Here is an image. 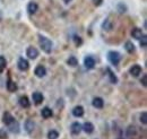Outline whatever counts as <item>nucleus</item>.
<instances>
[{"mask_svg": "<svg viewBox=\"0 0 147 139\" xmlns=\"http://www.w3.org/2000/svg\"><path fill=\"white\" fill-rule=\"evenodd\" d=\"M7 89L9 90V92H15L16 89H17V85L13 82V80H8V83H7Z\"/></svg>", "mask_w": 147, "mask_h": 139, "instance_id": "21", "label": "nucleus"}, {"mask_svg": "<svg viewBox=\"0 0 147 139\" xmlns=\"http://www.w3.org/2000/svg\"><path fill=\"white\" fill-rule=\"evenodd\" d=\"M108 75H109V77H110V82L111 83H113V84H115V83H118V78L115 77V75L111 71V69L110 68H108Z\"/></svg>", "mask_w": 147, "mask_h": 139, "instance_id": "22", "label": "nucleus"}, {"mask_svg": "<svg viewBox=\"0 0 147 139\" xmlns=\"http://www.w3.org/2000/svg\"><path fill=\"white\" fill-rule=\"evenodd\" d=\"M140 122H142L143 124H146V123H147V114H146V112H143V113H142V115H140Z\"/></svg>", "mask_w": 147, "mask_h": 139, "instance_id": "26", "label": "nucleus"}, {"mask_svg": "<svg viewBox=\"0 0 147 139\" xmlns=\"http://www.w3.org/2000/svg\"><path fill=\"white\" fill-rule=\"evenodd\" d=\"M0 138L7 139V132H6V130H3V129L0 130Z\"/></svg>", "mask_w": 147, "mask_h": 139, "instance_id": "29", "label": "nucleus"}, {"mask_svg": "<svg viewBox=\"0 0 147 139\" xmlns=\"http://www.w3.org/2000/svg\"><path fill=\"white\" fill-rule=\"evenodd\" d=\"M32 97H33V102H34V103H35L36 105L41 104V103L43 102V100H44L43 95H42L40 92H35V93H33Z\"/></svg>", "mask_w": 147, "mask_h": 139, "instance_id": "6", "label": "nucleus"}, {"mask_svg": "<svg viewBox=\"0 0 147 139\" xmlns=\"http://www.w3.org/2000/svg\"><path fill=\"white\" fill-rule=\"evenodd\" d=\"M73 114L75 117H77V118L83 117L84 115V109H83V106H76L73 110Z\"/></svg>", "mask_w": 147, "mask_h": 139, "instance_id": "15", "label": "nucleus"}, {"mask_svg": "<svg viewBox=\"0 0 147 139\" xmlns=\"http://www.w3.org/2000/svg\"><path fill=\"white\" fill-rule=\"evenodd\" d=\"M59 137V134H58V131H55V130H51L49 134H48V138L49 139H58Z\"/></svg>", "mask_w": 147, "mask_h": 139, "instance_id": "24", "label": "nucleus"}, {"mask_svg": "<svg viewBox=\"0 0 147 139\" xmlns=\"http://www.w3.org/2000/svg\"><path fill=\"white\" fill-rule=\"evenodd\" d=\"M38 43H40V47L41 49L44 51L45 53H51L52 51V42L45 37V36H40L38 37Z\"/></svg>", "mask_w": 147, "mask_h": 139, "instance_id": "1", "label": "nucleus"}, {"mask_svg": "<svg viewBox=\"0 0 147 139\" xmlns=\"http://www.w3.org/2000/svg\"><path fill=\"white\" fill-rule=\"evenodd\" d=\"M37 9H38V6H37V3H35V2H30L27 5V10H28L30 14H35L37 11Z\"/></svg>", "mask_w": 147, "mask_h": 139, "instance_id": "16", "label": "nucleus"}, {"mask_svg": "<svg viewBox=\"0 0 147 139\" xmlns=\"http://www.w3.org/2000/svg\"><path fill=\"white\" fill-rule=\"evenodd\" d=\"M92 104H93V106L96 107V109H102L103 105H104V101H103L101 97H95V99L93 100Z\"/></svg>", "mask_w": 147, "mask_h": 139, "instance_id": "14", "label": "nucleus"}, {"mask_svg": "<svg viewBox=\"0 0 147 139\" xmlns=\"http://www.w3.org/2000/svg\"><path fill=\"white\" fill-rule=\"evenodd\" d=\"M34 127H35V124L32 120H27L25 122V129H26L27 132H32L34 130Z\"/></svg>", "mask_w": 147, "mask_h": 139, "instance_id": "19", "label": "nucleus"}, {"mask_svg": "<svg viewBox=\"0 0 147 139\" xmlns=\"http://www.w3.org/2000/svg\"><path fill=\"white\" fill-rule=\"evenodd\" d=\"M75 42H76V44H77V45L82 44V40H80L78 36H75Z\"/></svg>", "mask_w": 147, "mask_h": 139, "instance_id": "30", "label": "nucleus"}, {"mask_svg": "<svg viewBox=\"0 0 147 139\" xmlns=\"http://www.w3.org/2000/svg\"><path fill=\"white\" fill-rule=\"evenodd\" d=\"M2 121H3L5 124L9 126L10 123H13V122L15 121V119H14V117H13L9 112H5V113H3V119H2Z\"/></svg>", "mask_w": 147, "mask_h": 139, "instance_id": "7", "label": "nucleus"}, {"mask_svg": "<svg viewBox=\"0 0 147 139\" xmlns=\"http://www.w3.org/2000/svg\"><path fill=\"white\" fill-rule=\"evenodd\" d=\"M84 63H85V67L87 69H92V68H94V66H95V60H94L93 57H86Z\"/></svg>", "mask_w": 147, "mask_h": 139, "instance_id": "9", "label": "nucleus"}, {"mask_svg": "<svg viewBox=\"0 0 147 139\" xmlns=\"http://www.w3.org/2000/svg\"><path fill=\"white\" fill-rule=\"evenodd\" d=\"M130 74H131V76H134V77H138V76L142 74V67H140L139 65L132 66V67L130 68Z\"/></svg>", "mask_w": 147, "mask_h": 139, "instance_id": "8", "label": "nucleus"}, {"mask_svg": "<svg viewBox=\"0 0 147 139\" xmlns=\"http://www.w3.org/2000/svg\"><path fill=\"white\" fill-rule=\"evenodd\" d=\"M108 59H109V61H110L112 65L117 66L120 62L121 55H120V53L115 52V51H110V52L108 53Z\"/></svg>", "mask_w": 147, "mask_h": 139, "instance_id": "2", "label": "nucleus"}, {"mask_svg": "<svg viewBox=\"0 0 147 139\" xmlns=\"http://www.w3.org/2000/svg\"><path fill=\"white\" fill-rule=\"evenodd\" d=\"M70 130H71V132L74 135H78L82 131V124L78 123V122H74L71 124V127H70Z\"/></svg>", "mask_w": 147, "mask_h": 139, "instance_id": "12", "label": "nucleus"}, {"mask_svg": "<svg viewBox=\"0 0 147 139\" xmlns=\"http://www.w3.org/2000/svg\"><path fill=\"white\" fill-rule=\"evenodd\" d=\"M52 110L51 109H49V107H44L43 110H42V117L44 118V119H49V118H51L52 117Z\"/></svg>", "mask_w": 147, "mask_h": 139, "instance_id": "18", "label": "nucleus"}, {"mask_svg": "<svg viewBox=\"0 0 147 139\" xmlns=\"http://www.w3.org/2000/svg\"><path fill=\"white\" fill-rule=\"evenodd\" d=\"M103 30H105V31H111L112 30V24H111V22L109 19H107L103 23Z\"/></svg>", "mask_w": 147, "mask_h": 139, "instance_id": "25", "label": "nucleus"}, {"mask_svg": "<svg viewBox=\"0 0 147 139\" xmlns=\"http://www.w3.org/2000/svg\"><path fill=\"white\" fill-rule=\"evenodd\" d=\"M67 63L69 66H71V67H76L78 65V61H77V59L75 57H69V59L67 60Z\"/></svg>", "mask_w": 147, "mask_h": 139, "instance_id": "23", "label": "nucleus"}, {"mask_svg": "<svg viewBox=\"0 0 147 139\" xmlns=\"http://www.w3.org/2000/svg\"><path fill=\"white\" fill-rule=\"evenodd\" d=\"M34 74L36 75L37 77L42 78V77H44V76H45L47 70H45V68H44L43 66H37L36 68H35V70H34Z\"/></svg>", "mask_w": 147, "mask_h": 139, "instance_id": "11", "label": "nucleus"}, {"mask_svg": "<svg viewBox=\"0 0 147 139\" xmlns=\"http://www.w3.org/2000/svg\"><path fill=\"white\" fill-rule=\"evenodd\" d=\"M6 67V59L0 55V69H3Z\"/></svg>", "mask_w": 147, "mask_h": 139, "instance_id": "28", "label": "nucleus"}, {"mask_svg": "<svg viewBox=\"0 0 147 139\" xmlns=\"http://www.w3.org/2000/svg\"><path fill=\"white\" fill-rule=\"evenodd\" d=\"M140 45L143 47V48H146L147 45V37L145 35H143L142 36V38H140Z\"/></svg>", "mask_w": 147, "mask_h": 139, "instance_id": "27", "label": "nucleus"}, {"mask_svg": "<svg viewBox=\"0 0 147 139\" xmlns=\"http://www.w3.org/2000/svg\"><path fill=\"white\" fill-rule=\"evenodd\" d=\"M131 35H132V37L134 38H136V40H140L142 38V36H143V31L140 30V28H138V27H135L132 31H131Z\"/></svg>", "mask_w": 147, "mask_h": 139, "instance_id": "13", "label": "nucleus"}, {"mask_svg": "<svg viewBox=\"0 0 147 139\" xmlns=\"http://www.w3.org/2000/svg\"><path fill=\"white\" fill-rule=\"evenodd\" d=\"M127 137L129 139H136V137H138V131H137V127L135 126H130L127 129Z\"/></svg>", "mask_w": 147, "mask_h": 139, "instance_id": "3", "label": "nucleus"}, {"mask_svg": "<svg viewBox=\"0 0 147 139\" xmlns=\"http://www.w3.org/2000/svg\"><path fill=\"white\" fill-rule=\"evenodd\" d=\"M63 1H65L66 3H68V2H69V1H71V0H63Z\"/></svg>", "mask_w": 147, "mask_h": 139, "instance_id": "32", "label": "nucleus"}, {"mask_svg": "<svg viewBox=\"0 0 147 139\" xmlns=\"http://www.w3.org/2000/svg\"><path fill=\"white\" fill-rule=\"evenodd\" d=\"M19 104L22 107H24V109H27V107H30V101H28V99L26 97V96H22L20 99H19Z\"/></svg>", "mask_w": 147, "mask_h": 139, "instance_id": "17", "label": "nucleus"}, {"mask_svg": "<svg viewBox=\"0 0 147 139\" xmlns=\"http://www.w3.org/2000/svg\"><path fill=\"white\" fill-rule=\"evenodd\" d=\"M142 83H143L144 86H146V75L143 76V80H142Z\"/></svg>", "mask_w": 147, "mask_h": 139, "instance_id": "31", "label": "nucleus"}, {"mask_svg": "<svg viewBox=\"0 0 147 139\" xmlns=\"http://www.w3.org/2000/svg\"><path fill=\"white\" fill-rule=\"evenodd\" d=\"M125 49L127 50V52L128 53L135 52V45H134L130 41H127V42H126V44H125Z\"/></svg>", "mask_w": 147, "mask_h": 139, "instance_id": "20", "label": "nucleus"}, {"mask_svg": "<svg viewBox=\"0 0 147 139\" xmlns=\"http://www.w3.org/2000/svg\"><path fill=\"white\" fill-rule=\"evenodd\" d=\"M17 66H18V68L20 70H27L28 69V67H30V63H28V61L26 60V59H24V58H19L18 62H17Z\"/></svg>", "mask_w": 147, "mask_h": 139, "instance_id": "4", "label": "nucleus"}, {"mask_svg": "<svg viewBox=\"0 0 147 139\" xmlns=\"http://www.w3.org/2000/svg\"><path fill=\"white\" fill-rule=\"evenodd\" d=\"M82 130H84L86 134H92L93 131H94V126L91 122H85L82 126Z\"/></svg>", "mask_w": 147, "mask_h": 139, "instance_id": "10", "label": "nucleus"}, {"mask_svg": "<svg viewBox=\"0 0 147 139\" xmlns=\"http://www.w3.org/2000/svg\"><path fill=\"white\" fill-rule=\"evenodd\" d=\"M26 54H27V57L30 59H36L37 55H38V51H37V49H35V48L30 47L27 49V51H26Z\"/></svg>", "mask_w": 147, "mask_h": 139, "instance_id": "5", "label": "nucleus"}]
</instances>
